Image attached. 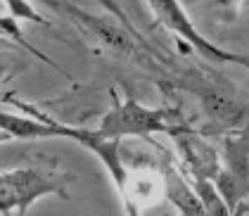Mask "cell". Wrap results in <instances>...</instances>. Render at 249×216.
Returning a JSON list of instances; mask_svg holds the SVG:
<instances>
[{
	"label": "cell",
	"instance_id": "cell-1",
	"mask_svg": "<svg viewBox=\"0 0 249 216\" xmlns=\"http://www.w3.org/2000/svg\"><path fill=\"white\" fill-rule=\"evenodd\" d=\"M185 117L178 107L161 105V107H147L138 102L128 93H116L112 88V105L105 112V117L97 124V133L109 140H126V138H150L152 133H166Z\"/></svg>",
	"mask_w": 249,
	"mask_h": 216
},
{
	"label": "cell",
	"instance_id": "cell-8",
	"mask_svg": "<svg viewBox=\"0 0 249 216\" xmlns=\"http://www.w3.org/2000/svg\"><path fill=\"white\" fill-rule=\"evenodd\" d=\"M2 10H7V15H10V17H15L17 21L31 19V21H36V24L50 26V21L45 19L40 12H36V7H34V5H29V2H2Z\"/></svg>",
	"mask_w": 249,
	"mask_h": 216
},
{
	"label": "cell",
	"instance_id": "cell-6",
	"mask_svg": "<svg viewBox=\"0 0 249 216\" xmlns=\"http://www.w3.org/2000/svg\"><path fill=\"white\" fill-rule=\"evenodd\" d=\"M45 7L67 15V17L74 21L76 26H81L88 36H93L95 40L109 45V48H114L119 53H135V50H138V45H135V38H138V36H135V31L131 29V24L126 21V17H121V19L116 21V15L105 2H102V7L109 10L114 17H95V15L81 10L76 5H69V2H45Z\"/></svg>",
	"mask_w": 249,
	"mask_h": 216
},
{
	"label": "cell",
	"instance_id": "cell-7",
	"mask_svg": "<svg viewBox=\"0 0 249 216\" xmlns=\"http://www.w3.org/2000/svg\"><path fill=\"white\" fill-rule=\"evenodd\" d=\"M192 188L202 199V207H204L207 216H235L228 209V204L223 202V197L218 195L213 180H192Z\"/></svg>",
	"mask_w": 249,
	"mask_h": 216
},
{
	"label": "cell",
	"instance_id": "cell-10",
	"mask_svg": "<svg viewBox=\"0 0 249 216\" xmlns=\"http://www.w3.org/2000/svg\"><path fill=\"white\" fill-rule=\"evenodd\" d=\"M7 216H17V214H7Z\"/></svg>",
	"mask_w": 249,
	"mask_h": 216
},
{
	"label": "cell",
	"instance_id": "cell-5",
	"mask_svg": "<svg viewBox=\"0 0 249 216\" xmlns=\"http://www.w3.org/2000/svg\"><path fill=\"white\" fill-rule=\"evenodd\" d=\"M169 138L173 140V147H176L178 166L190 183L192 180H213L218 176L221 152H216L207 136L197 131L185 117L169 131Z\"/></svg>",
	"mask_w": 249,
	"mask_h": 216
},
{
	"label": "cell",
	"instance_id": "cell-2",
	"mask_svg": "<svg viewBox=\"0 0 249 216\" xmlns=\"http://www.w3.org/2000/svg\"><path fill=\"white\" fill-rule=\"evenodd\" d=\"M48 195L67 197V183L55 171L12 169L0 171V216H24L26 209Z\"/></svg>",
	"mask_w": 249,
	"mask_h": 216
},
{
	"label": "cell",
	"instance_id": "cell-3",
	"mask_svg": "<svg viewBox=\"0 0 249 216\" xmlns=\"http://www.w3.org/2000/svg\"><path fill=\"white\" fill-rule=\"evenodd\" d=\"M147 7H150V12L157 17V21H159L166 31L176 34V36L183 40L188 48H192L199 57L209 59L213 64H237V67H242V69L249 72V55L226 50V48L216 45L211 38H207V36L192 24L190 15L185 12L183 5H178V2H150Z\"/></svg>",
	"mask_w": 249,
	"mask_h": 216
},
{
	"label": "cell",
	"instance_id": "cell-9",
	"mask_svg": "<svg viewBox=\"0 0 249 216\" xmlns=\"http://www.w3.org/2000/svg\"><path fill=\"white\" fill-rule=\"evenodd\" d=\"M0 36L5 38V31H2V17H0Z\"/></svg>",
	"mask_w": 249,
	"mask_h": 216
},
{
	"label": "cell",
	"instance_id": "cell-4",
	"mask_svg": "<svg viewBox=\"0 0 249 216\" xmlns=\"http://www.w3.org/2000/svg\"><path fill=\"white\" fill-rule=\"evenodd\" d=\"M213 185L230 212L240 216V207L249 199V128L223 136L221 169Z\"/></svg>",
	"mask_w": 249,
	"mask_h": 216
}]
</instances>
